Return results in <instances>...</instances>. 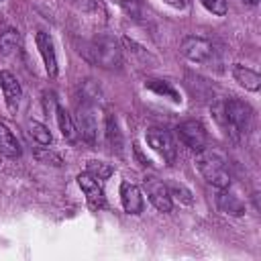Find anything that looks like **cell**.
<instances>
[{
  "instance_id": "8fae6325",
  "label": "cell",
  "mask_w": 261,
  "mask_h": 261,
  "mask_svg": "<svg viewBox=\"0 0 261 261\" xmlns=\"http://www.w3.org/2000/svg\"><path fill=\"white\" fill-rule=\"evenodd\" d=\"M0 86H2L4 100H6L8 110H10V112H14V110L18 108V102H20V96H22V90H20L18 80H16L10 71L2 69V71H0Z\"/></svg>"
},
{
  "instance_id": "7402d4cb",
  "label": "cell",
  "mask_w": 261,
  "mask_h": 261,
  "mask_svg": "<svg viewBox=\"0 0 261 261\" xmlns=\"http://www.w3.org/2000/svg\"><path fill=\"white\" fill-rule=\"evenodd\" d=\"M200 2L206 10H210L216 16H224L228 12V2L226 0H200Z\"/></svg>"
},
{
  "instance_id": "8992f818",
  "label": "cell",
  "mask_w": 261,
  "mask_h": 261,
  "mask_svg": "<svg viewBox=\"0 0 261 261\" xmlns=\"http://www.w3.org/2000/svg\"><path fill=\"white\" fill-rule=\"evenodd\" d=\"M147 143H149V147L155 153H159L163 157L165 163H169V165L175 163V159H177V147H175L173 137L167 130H163V128H149L147 130Z\"/></svg>"
},
{
  "instance_id": "277c9868",
  "label": "cell",
  "mask_w": 261,
  "mask_h": 261,
  "mask_svg": "<svg viewBox=\"0 0 261 261\" xmlns=\"http://www.w3.org/2000/svg\"><path fill=\"white\" fill-rule=\"evenodd\" d=\"M77 133L88 145L98 143V133H100V120H98V108L90 102H84L77 106Z\"/></svg>"
},
{
  "instance_id": "ba28073f",
  "label": "cell",
  "mask_w": 261,
  "mask_h": 261,
  "mask_svg": "<svg viewBox=\"0 0 261 261\" xmlns=\"http://www.w3.org/2000/svg\"><path fill=\"white\" fill-rule=\"evenodd\" d=\"M35 43H37V49L43 57V63H45V71L49 77H55L57 75V57H55V49H53V41L51 37L45 33V31H39L35 35Z\"/></svg>"
},
{
  "instance_id": "484cf974",
  "label": "cell",
  "mask_w": 261,
  "mask_h": 261,
  "mask_svg": "<svg viewBox=\"0 0 261 261\" xmlns=\"http://www.w3.org/2000/svg\"><path fill=\"white\" fill-rule=\"evenodd\" d=\"M37 157H39L41 161H49V159H51V161H53V165H61V159H59L55 153H41V151H39V153H37Z\"/></svg>"
},
{
  "instance_id": "7a4b0ae2",
  "label": "cell",
  "mask_w": 261,
  "mask_h": 261,
  "mask_svg": "<svg viewBox=\"0 0 261 261\" xmlns=\"http://www.w3.org/2000/svg\"><path fill=\"white\" fill-rule=\"evenodd\" d=\"M86 57L104 69H114V67H120L122 63V49L114 37L98 35L88 43Z\"/></svg>"
},
{
  "instance_id": "9c48e42d",
  "label": "cell",
  "mask_w": 261,
  "mask_h": 261,
  "mask_svg": "<svg viewBox=\"0 0 261 261\" xmlns=\"http://www.w3.org/2000/svg\"><path fill=\"white\" fill-rule=\"evenodd\" d=\"M77 184H80L82 192L86 194V200H88L90 208H94V210L104 208V204H106L104 192H102V188H100V184H98L96 177H92L90 173H80L77 175Z\"/></svg>"
},
{
  "instance_id": "9a60e30c",
  "label": "cell",
  "mask_w": 261,
  "mask_h": 261,
  "mask_svg": "<svg viewBox=\"0 0 261 261\" xmlns=\"http://www.w3.org/2000/svg\"><path fill=\"white\" fill-rule=\"evenodd\" d=\"M0 153L6 155L8 159L20 157V145H18L16 137L12 135V130L4 122H0Z\"/></svg>"
},
{
  "instance_id": "44dd1931",
  "label": "cell",
  "mask_w": 261,
  "mask_h": 261,
  "mask_svg": "<svg viewBox=\"0 0 261 261\" xmlns=\"http://www.w3.org/2000/svg\"><path fill=\"white\" fill-rule=\"evenodd\" d=\"M86 173H90V175L96 177V179H108V177L112 175V167H110L108 163H104V161L92 159V161H88V165H86Z\"/></svg>"
},
{
  "instance_id": "7c38bea8",
  "label": "cell",
  "mask_w": 261,
  "mask_h": 261,
  "mask_svg": "<svg viewBox=\"0 0 261 261\" xmlns=\"http://www.w3.org/2000/svg\"><path fill=\"white\" fill-rule=\"evenodd\" d=\"M120 200H122L124 212H128V214H141L143 212V196L135 184H130V181L120 184Z\"/></svg>"
},
{
  "instance_id": "4fadbf2b",
  "label": "cell",
  "mask_w": 261,
  "mask_h": 261,
  "mask_svg": "<svg viewBox=\"0 0 261 261\" xmlns=\"http://www.w3.org/2000/svg\"><path fill=\"white\" fill-rule=\"evenodd\" d=\"M216 204H218V208H220L222 212H226V214H230V216H243V214H245V204H243L234 194L226 192V188L218 190V194H216Z\"/></svg>"
},
{
  "instance_id": "5b68a950",
  "label": "cell",
  "mask_w": 261,
  "mask_h": 261,
  "mask_svg": "<svg viewBox=\"0 0 261 261\" xmlns=\"http://www.w3.org/2000/svg\"><path fill=\"white\" fill-rule=\"evenodd\" d=\"M179 49H181L184 57H188V59L194 61V63H202V65L212 63L214 57H216L214 45H212L208 39H202V37H196V35L184 37Z\"/></svg>"
},
{
  "instance_id": "2e32d148",
  "label": "cell",
  "mask_w": 261,
  "mask_h": 261,
  "mask_svg": "<svg viewBox=\"0 0 261 261\" xmlns=\"http://www.w3.org/2000/svg\"><path fill=\"white\" fill-rule=\"evenodd\" d=\"M55 112H57V124H59V130H61L63 139L69 141V143H75L80 139V133H77V126H75L73 118L67 114V110L63 106H55Z\"/></svg>"
},
{
  "instance_id": "ac0fdd59",
  "label": "cell",
  "mask_w": 261,
  "mask_h": 261,
  "mask_svg": "<svg viewBox=\"0 0 261 261\" xmlns=\"http://www.w3.org/2000/svg\"><path fill=\"white\" fill-rule=\"evenodd\" d=\"M104 133H106V141L110 145L112 151L120 153L122 151V135H120V128H118V122L112 114L106 116V126H104Z\"/></svg>"
},
{
  "instance_id": "83f0119b",
  "label": "cell",
  "mask_w": 261,
  "mask_h": 261,
  "mask_svg": "<svg viewBox=\"0 0 261 261\" xmlns=\"http://www.w3.org/2000/svg\"><path fill=\"white\" fill-rule=\"evenodd\" d=\"M241 2H243V4H249V6H255L259 0H241Z\"/></svg>"
},
{
  "instance_id": "cb8c5ba5",
  "label": "cell",
  "mask_w": 261,
  "mask_h": 261,
  "mask_svg": "<svg viewBox=\"0 0 261 261\" xmlns=\"http://www.w3.org/2000/svg\"><path fill=\"white\" fill-rule=\"evenodd\" d=\"M118 4H120L130 16H139V14H141L143 0H118Z\"/></svg>"
},
{
  "instance_id": "6da1fadb",
  "label": "cell",
  "mask_w": 261,
  "mask_h": 261,
  "mask_svg": "<svg viewBox=\"0 0 261 261\" xmlns=\"http://www.w3.org/2000/svg\"><path fill=\"white\" fill-rule=\"evenodd\" d=\"M222 114H224V122L228 128V135L239 141L245 139L251 133L253 126V110L247 102L239 100V98H228L222 104Z\"/></svg>"
},
{
  "instance_id": "603a6c76",
  "label": "cell",
  "mask_w": 261,
  "mask_h": 261,
  "mask_svg": "<svg viewBox=\"0 0 261 261\" xmlns=\"http://www.w3.org/2000/svg\"><path fill=\"white\" fill-rule=\"evenodd\" d=\"M71 4L80 12H86V14H98V10H102L98 0H71Z\"/></svg>"
},
{
  "instance_id": "d4e9b609",
  "label": "cell",
  "mask_w": 261,
  "mask_h": 261,
  "mask_svg": "<svg viewBox=\"0 0 261 261\" xmlns=\"http://www.w3.org/2000/svg\"><path fill=\"white\" fill-rule=\"evenodd\" d=\"M169 194H171V196H177V198H181L186 204H190V202H192V198H190V192H188V190H184L181 186H173V188L169 190Z\"/></svg>"
},
{
  "instance_id": "30bf717a",
  "label": "cell",
  "mask_w": 261,
  "mask_h": 261,
  "mask_svg": "<svg viewBox=\"0 0 261 261\" xmlns=\"http://www.w3.org/2000/svg\"><path fill=\"white\" fill-rule=\"evenodd\" d=\"M145 188H147V196L151 200V204L159 210V212H169L171 210V194H169V188L163 184V181H157V179H147L145 181Z\"/></svg>"
},
{
  "instance_id": "52a82bcc",
  "label": "cell",
  "mask_w": 261,
  "mask_h": 261,
  "mask_svg": "<svg viewBox=\"0 0 261 261\" xmlns=\"http://www.w3.org/2000/svg\"><path fill=\"white\" fill-rule=\"evenodd\" d=\"M175 130H177L179 141H181L188 149H192V151H196V153L202 151V149H206L208 135H206V128L202 126L200 120H186V122H181Z\"/></svg>"
},
{
  "instance_id": "d6986e66",
  "label": "cell",
  "mask_w": 261,
  "mask_h": 261,
  "mask_svg": "<svg viewBox=\"0 0 261 261\" xmlns=\"http://www.w3.org/2000/svg\"><path fill=\"white\" fill-rule=\"evenodd\" d=\"M20 47V35L16 29H6L0 33V53L2 55H12Z\"/></svg>"
},
{
  "instance_id": "5bb4252c",
  "label": "cell",
  "mask_w": 261,
  "mask_h": 261,
  "mask_svg": "<svg viewBox=\"0 0 261 261\" xmlns=\"http://www.w3.org/2000/svg\"><path fill=\"white\" fill-rule=\"evenodd\" d=\"M232 75H234V80H237L245 90L257 92V90L261 88V75H259L257 71H253V69L241 65V63H234V65H232Z\"/></svg>"
},
{
  "instance_id": "e0dca14e",
  "label": "cell",
  "mask_w": 261,
  "mask_h": 261,
  "mask_svg": "<svg viewBox=\"0 0 261 261\" xmlns=\"http://www.w3.org/2000/svg\"><path fill=\"white\" fill-rule=\"evenodd\" d=\"M145 88H149V90H153L155 94H159V96H165V98H169L171 102H175V104H179L181 102V96H179V92L169 84V82H165V80H157V77H151V80H147L145 82Z\"/></svg>"
},
{
  "instance_id": "4316f807",
  "label": "cell",
  "mask_w": 261,
  "mask_h": 261,
  "mask_svg": "<svg viewBox=\"0 0 261 261\" xmlns=\"http://www.w3.org/2000/svg\"><path fill=\"white\" fill-rule=\"evenodd\" d=\"M163 2L173 8H186V4H188V0H163Z\"/></svg>"
},
{
  "instance_id": "ffe728a7",
  "label": "cell",
  "mask_w": 261,
  "mask_h": 261,
  "mask_svg": "<svg viewBox=\"0 0 261 261\" xmlns=\"http://www.w3.org/2000/svg\"><path fill=\"white\" fill-rule=\"evenodd\" d=\"M29 133H31V137H33L39 145H51V141H53L49 128H47L43 122H39V120H31V122H29Z\"/></svg>"
},
{
  "instance_id": "3957f363",
  "label": "cell",
  "mask_w": 261,
  "mask_h": 261,
  "mask_svg": "<svg viewBox=\"0 0 261 261\" xmlns=\"http://www.w3.org/2000/svg\"><path fill=\"white\" fill-rule=\"evenodd\" d=\"M196 167L202 173V177L208 184H212L214 188L222 190V188H228L230 186V175L226 171L224 159L218 153L208 151V149L198 151V155H196Z\"/></svg>"
}]
</instances>
